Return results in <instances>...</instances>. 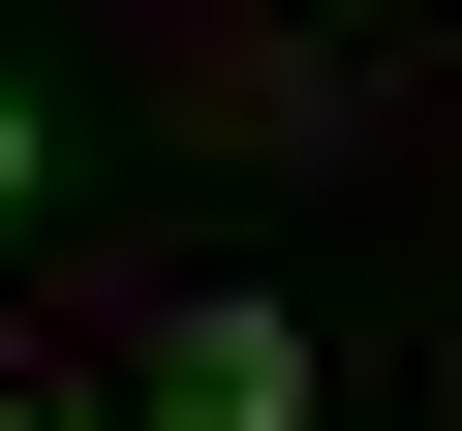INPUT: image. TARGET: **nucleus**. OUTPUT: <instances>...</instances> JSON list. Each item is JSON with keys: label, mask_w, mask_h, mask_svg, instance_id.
Returning <instances> with one entry per match:
<instances>
[{"label": "nucleus", "mask_w": 462, "mask_h": 431, "mask_svg": "<svg viewBox=\"0 0 462 431\" xmlns=\"http://www.w3.org/2000/svg\"><path fill=\"white\" fill-rule=\"evenodd\" d=\"M154 431H309V308H185L154 339Z\"/></svg>", "instance_id": "obj_1"}, {"label": "nucleus", "mask_w": 462, "mask_h": 431, "mask_svg": "<svg viewBox=\"0 0 462 431\" xmlns=\"http://www.w3.org/2000/svg\"><path fill=\"white\" fill-rule=\"evenodd\" d=\"M0 216H32V93H0Z\"/></svg>", "instance_id": "obj_2"}, {"label": "nucleus", "mask_w": 462, "mask_h": 431, "mask_svg": "<svg viewBox=\"0 0 462 431\" xmlns=\"http://www.w3.org/2000/svg\"><path fill=\"white\" fill-rule=\"evenodd\" d=\"M0 431H62V400H0Z\"/></svg>", "instance_id": "obj_3"}]
</instances>
